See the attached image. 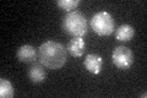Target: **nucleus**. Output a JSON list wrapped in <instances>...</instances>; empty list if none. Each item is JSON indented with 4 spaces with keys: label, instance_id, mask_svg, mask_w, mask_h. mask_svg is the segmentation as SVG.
Segmentation results:
<instances>
[{
    "label": "nucleus",
    "instance_id": "nucleus-5",
    "mask_svg": "<svg viewBox=\"0 0 147 98\" xmlns=\"http://www.w3.org/2000/svg\"><path fill=\"white\" fill-rule=\"evenodd\" d=\"M16 57L18 62L21 63H34L36 60H38V49H36L31 44H24L17 49Z\"/></svg>",
    "mask_w": 147,
    "mask_h": 98
},
{
    "label": "nucleus",
    "instance_id": "nucleus-2",
    "mask_svg": "<svg viewBox=\"0 0 147 98\" xmlns=\"http://www.w3.org/2000/svg\"><path fill=\"white\" fill-rule=\"evenodd\" d=\"M63 31L71 37H84L87 33V18L79 11H71L63 17Z\"/></svg>",
    "mask_w": 147,
    "mask_h": 98
},
{
    "label": "nucleus",
    "instance_id": "nucleus-10",
    "mask_svg": "<svg viewBox=\"0 0 147 98\" xmlns=\"http://www.w3.org/2000/svg\"><path fill=\"white\" fill-rule=\"evenodd\" d=\"M13 96V87L11 82L6 78L0 80V97L3 98H11Z\"/></svg>",
    "mask_w": 147,
    "mask_h": 98
},
{
    "label": "nucleus",
    "instance_id": "nucleus-3",
    "mask_svg": "<svg viewBox=\"0 0 147 98\" xmlns=\"http://www.w3.org/2000/svg\"><path fill=\"white\" fill-rule=\"evenodd\" d=\"M91 27L98 36H110L115 31V22L109 12L99 11L92 16Z\"/></svg>",
    "mask_w": 147,
    "mask_h": 98
},
{
    "label": "nucleus",
    "instance_id": "nucleus-12",
    "mask_svg": "<svg viewBox=\"0 0 147 98\" xmlns=\"http://www.w3.org/2000/svg\"><path fill=\"white\" fill-rule=\"evenodd\" d=\"M146 96H147L146 92H144V93H141V95H140V97H144V98H146Z\"/></svg>",
    "mask_w": 147,
    "mask_h": 98
},
{
    "label": "nucleus",
    "instance_id": "nucleus-4",
    "mask_svg": "<svg viewBox=\"0 0 147 98\" xmlns=\"http://www.w3.org/2000/svg\"><path fill=\"white\" fill-rule=\"evenodd\" d=\"M112 62L118 69L126 70L134 63V53L125 45H118L112 53Z\"/></svg>",
    "mask_w": 147,
    "mask_h": 98
},
{
    "label": "nucleus",
    "instance_id": "nucleus-1",
    "mask_svg": "<svg viewBox=\"0 0 147 98\" xmlns=\"http://www.w3.org/2000/svg\"><path fill=\"white\" fill-rule=\"evenodd\" d=\"M38 62L49 70L61 69L67 62V49L55 41H47L38 48Z\"/></svg>",
    "mask_w": 147,
    "mask_h": 98
},
{
    "label": "nucleus",
    "instance_id": "nucleus-9",
    "mask_svg": "<svg viewBox=\"0 0 147 98\" xmlns=\"http://www.w3.org/2000/svg\"><path fill=\"white\" fill-rule=\"evenodd\" d=\"M114 36L119 42H127L135 36V28L131 25H121L114 31Z\"/></svg>",
    "mask_w": 147,
    "mask_h": 98
},
{
    "label": "nucleus",
    "instance_id": "nucleus-8",
    "mask_svg": "<svg viewBox=\"0 0 147 98\" xmlns=\"http://www.w3.org/2000/svg\"><path fill=\"white\" fill-rule=\"evenodd\" d=\"M40 63H34L28 69V78L33 83H40L47 80V71Z\"/></svg>",
    "mask_w": 147,
    "mask_h": 98
},
{
    "label": "nucleus",
    "instance_id": "nucleus-6",
    "mask_svg": "<svg viewBox=\"0 0 147 98\" xmlns=\"http://www.w3.org/2000/svg\"><path fill=\"white\" fill-rule=\"evenodd\" d=\"M66 49H67V53L71 54L72 57H75V58L82 57L86 50V43H85L84 37H72L69 41Z\"/></svg>",
    "mask_w": 147,
    "mask_h": 98
},
{
    "label": "nucleus",
    "instance_id": "nucleus-11",
    "mask_svg": "<svg viewBox=\"0 0 147 98\" xmlns=\"http://www.w3.org/2000/svg\"><path fill=\"white\" fill-rule=\"evenodd\" d=\"M79 4H80V0H58L57 1V5L59 7L69 12H71L72 10L75 11V9L79 6Z\"/></svg>",
    "mask_w": 147,
    "mask_h": 98
},
{
    "label": "nucleus",
    "instance_id": "nucleus-7",
    "mask_svg": "<svg viewBox=\"0 0 147 98\" xmlns=\"http://www.w3.org/2000/svg\"><path fill=\"white\" fill-rule=\"evenodd\" d=\"M84 66L86 68L87 71H90L93 75H97V74L100 72V70H102L103 59L97 54H88L85 57Z\"/></svg>",
    "mask_w": 147,
    "mask_h": 98
}]
</instances>
